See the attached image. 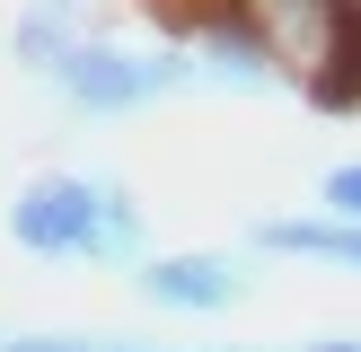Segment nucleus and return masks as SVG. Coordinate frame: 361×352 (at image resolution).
I'll return each mask as SVG.
<instances>
[{"mask_svg": "<svg viewBox=\"0 0 361 352\" xmlns=\"http://www.w3.org/2000/svg\"><path fill=\"white\" fill-rule=\"evenodd\" d=\"M300 352H361V344H353V334H309Z\"/></svg>", "mask_w": 361, "mask_h": 352, "instance_id": "nucleus-9", "label": "nucleus"}, {"mask_svg": "<svg viewBox=\"0 0 361 352\" xmlns=\"http://www.w3.org/2000/svg\"><path fill=\"white\" fill-rule=\"evenodd\" d=\"M53 88H62L71 115L115 123V115H141V106H159V97H185V88H194V62H185V53H168V44L80 35V53L53 70Z\"/></svg>", "mask_w": 361, "mask_h": 352, "instance_id": "nucleus-1", "label": "nucleus"}, {"mask_svg": "<svg viewBox=\"0 0 361 352\" xmlns=\"http://www.w3.org/2000/svg\"><path fill=\"white\" fill-rule=\"evenodd\" d=\"M71 53H80V9H62V0H27L18 27H9V62L27 70V80L53 88V70H62Z\"/></svg>", "mask_w": 361, "mask_h": 352, "instance_id": "nucleus-5", "label": "nucleus"}, {"mask_svg": "<svg viewBox=\"0 0 361 352\" xmlns=\"http://www.w3.org/2000/svg\"><path fill=\"white\" fill-rule=\"evenodd\" d=\"M123 282H133L150 308H168V317H221V308L247 299V264L238 256H203V246H194V256H141Z\"/></svg>", "mask_w": 361, "mask_h": 352, "instance_id": "nucleus-3", "label": "nucleus"}, {"mask_svg": "<svg viewBox=\"0 0 361 352\" xmlns=\"http://www.w3.org/2000/svg\"><path fill=\"white\" fill-rule=\"evenodd\" d=\"M317 203H326V220L361 229V158H344V168H326V185H317Z\"/></svg>", "mask_w": 361, "mask_h": 352, "instance_id": "nucleus-7", "label": "nucleus"}, {"mask_svg": "<svg viewBox=\"0 0 361 352\" xmlns=\"http://www.w3.org/2000/svg\"><path fill=\"white\" fill-rule=\"evenodd\" d=\"M97 352H168V344H133V334H97Z\"/></svg>", "mask_w": 361, "mask_h": 352, "instance_id": "nucleus-10", "label": "nucleus"}, {"mask_svg": "<svg viewBox=\"0 0 361 352\" xmlns=\"http://www.w3.org/2000/svg\"><path fill=\"white\" fill-rule=\"evenodd\" d=\"M97 203H106V176H27L9 194V246L35 264H88L97 246Z\"/></svg>", "mask_w": 361, "mask_h": 352, "instance_id": "nucleus-2", "label": "nucleus"}, {"mask_svg": "<svg viewBox=\"0 0 361 352\" xmlns=\"http://www.w3.org/2000/svg\"><path fill=\"white\" fill-rule=\"evenodd\" d=\"M62 9H80V0H62Z\"/></svg>", "mask_w": 361, "mask_h": 352, "instance_id": "nucleus-12", "label": "nucleus"}, {"mask_svg": "<svg viewBox=\"0 0 361 352\" xmlns=\"http://www.w3.org/2000/svg\"><path fill=\"white\" fill-rule=\"evenodd\" d=\"M256 246L264 256H309V264L361 273V229H344V220H256Z\"/></svg>", "mask_w": 361, "mask_h": 352, "instance_id": "nucleus-6", "label": "nucleus"}, {"mask_svg": "<svg viewBox=\"0 0 361 352\" xmlns=\"http://www.w3.org/2000/svg\"><path fill=\"white\" fill-rule=\"evenodd\" d=\"M0 352H97V334H9Z\"/></svg>", "mask_w": 361, "mask_h": 352, "instance_id": "nucleus-8", "label": "nucleus"}, {"mask_svg": "<svg viewBox=\"0 0 361 352\" xmlns=\"http://www.w3.org/2000/svg\"><path fill=\"white\" fill-rule=\"evenodd\" d=\"M194 62V88H238V97H256V88H282V70H274V53L256 44V35H247V18L229 9H203L185 27V44H176Z\"/></svg>", "mask_w": 361, "mask_h": 352, "instance_id": "nucleus-4", "label": "nucleus"}, {"mask_svg": "<svg viewBox=\"0 0 361 352\" xmlns=\"http://www.w3.org/2000/svg\"><path fill=\"white\" fill-rule=\"evenodd\" d=\"M221 352H256V344H221Z\"/></svg>", "mask_w": 361, "mask_h": 352, "instance_id": "nucleus-11", "label": "nucleus"}]
</instances>
